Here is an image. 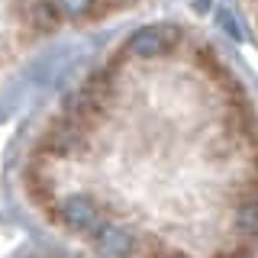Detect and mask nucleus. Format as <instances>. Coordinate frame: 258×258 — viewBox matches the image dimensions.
I'll use <instances>...</instances> for the list:
<instances>
[{"instance_id": "obj_3", "label": "nucleus", "mask_w": 258, "mask_h": 258, "mask_svg": "<svg viewBox=\"0 0 258 258\" xmlns=\"http://www.w3.org/2000/svg\"><path fill=\"white\" fill-rule=\"evenodd\" d=\"M239 4H242V13H245L248 26H252L255 36H258V0H239Z\"/></svg>"}, {"instance_id": "obj_2", "label": "nucleus", "mask_w": 258, "mask_h": 258, "mask_svg": "<svg viewBox=\"0 0 258 258\" xmlns=\"http://www.w3.org/2000/svg\"><path fill=\"white\" fill-rule=\"evenodd\" d=\"M152 0H0V91L55 42L97 32Z\"/></svg>"}, {"instance_id": "obj_1", "label": "nucleus", "mask_w": 258, "mask_h": 258, "mask_svg": "<svg viewBox=\"0 0 258 258\" xmlns=\"http://www.w3.org/2000/svg\"><path fill=\"white\" fill-rule=\"evenodd\" d=\"M13 190L87 258H258V97L200 26L139 23L36 116Z\"/></svg>"}]
</instances>
